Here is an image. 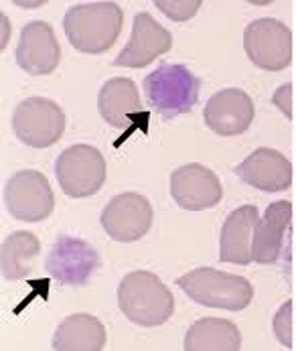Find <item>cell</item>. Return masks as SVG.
I'll return each mask as SVG.
<instances>
[{"label":"cell","instance_id":"1","mask_svg":"<svg viewBox=\"0 0 296 351\" xmlns=\"http://www.w3.org/2000/svg\"><path fill=\"white\" fill-rule=\"evenodd\" d=\"M124 12L116 2H88L71 6L63 16L69 45L79 53H103L120 37Z\"/></svg>","mask_w":296,"mask_h":351},{"label":"cell","instance_id":"2","mask_svg":"<svg viewBox=\"0 0 296 351\" xmlns=\"http://www.w3.org/2000/svg\"><path fill=\"white\" fill-rule=\"evenodd\" d=\"M118 306L138 327H158L175 313V297L169 287L148 270H134L118 285Z\"/></svg>","mask_w":296,"mask_h":351},{"label":"cell","instance_id":"3","mask_svg":"<svg viewBox=\"0 0 296 351\" xmlns=\"http://www.w3.org/2000/svg\"><path fill=\"white\" fill-rule=\"evenodd\" d=\"M177 287L201 306L240 313L254 299V287L246 276L201 266L177 278Z\"/></svg>","mask_w":296,"mask_h":351},{"label":"cell","instance_id":"4","mask_svg":"<svg viewBox=\"0 0 296 351\" xmlns=\"http://www.w3.org/2000/svg\"><path fill=\"white\" fill-rule=\"evenodd\" d=\"M143 88L154 112L171 120L193 110L199 101L201 80L181 63H162L143 80Z\"/></svg>","mask_w":296,"mask_h":351},{"label":"cell","instance_id":"5","mask_svg":"<svg viewBox=\"0 0 296 351\" xmlns=\"http://www.w3.org/2000/svg\"><path fill=\"white\" fill-rule=\"evenodd\" d=\"M106 158L92 145H73L55 162V177L65 195L84 199L96 195L106 183Z\"/></svg>","mask_w":296,"mask_h":351},{"label":"cell","instance_id":"6","mask_svg":"<svg viewBox=\"0 0 296 351\" xmlns=\"http://www.w3.org/2000/svg\"><path fill=\"white\" fill-rule=\"evenodd\" d=\"M65 112L49 98L33 96L12 112L14 136L31 149H49L65 132Z\"/></svg>","mask_w":296,"mask_h":351},{"label":"cell","instance_id":"7","mask_svg":"<svg viewBox=\"0 0 296 351\" xmlns=\"http://www.w3.org/2000/svg\"><path fill=\"white\" fill-rule=\"evenodd\" d=\"M247 59L264 71H282L293 61V31L278 19H256L244 29Z\"/></svg>","mask_w":296,"mask_h":351},{"label":"cell","instance_id":"8","mask_svg":"<svg viewBox=\"0 0 296 351\" xmlns=\"http://www.w3.org/2000/svg\"><path fill=\"white\" fill-rule=\"evenodd\" d=\"M4 205L14 219L35 223L47 219L53 213L55 195L51 183L41 171L25 169L6 181Z\"/></svg>","mask_w":296,"mask_h":351},{"label":"cell","instance_id":"9","mask_svg":"<svg viewBox=\"0 0 296 351\" xmlns=\"http://www.w3.org/2000/svg\"><path fill=\"white\" fill-rule=\"evenodd\" d=\"M152 205L143 193L126 191L116 195L101 211V228L103 232L122 244L138 242L145 238L152 226Z\"/></svg>","mask_w":296,"mask_h":351},{"label":"cell","instance_id":"10","mask_svg":"<svg viewBox=\"0 0 296 351\" xmlns=\"http://www.w3.org/2000/svg\"><path fill=\"white\" fill-rule=\"evenodd\" d=\"M99 254L86 240L61 236L51 246L45 268L51 278L61 285L82 287L90 282L92 274L98 270Z\"/></svg>","mask_w":296,"mask_h":351},{"label":"cell","instance_id":"11","mask_svg":"<svg viewBox=\"0 0 296 351\" xmlns=\"http://www.w3.org/2000/svg\"><path fill=\"white\" fill-rule=\"evenodd\" d=\"M171 195L175 203L187 211H201L215 207L223 197L219 177L205 165L189 162L173 171Z\"/></svg>","mask_w":296,"mask_h":351},{"label":"cell","instance_id":"12","mask_svg":"<svg viewBox=\"0 0 296 351\" xmlns=\"http://www.w3.org/2000/svg\"><path fill=\"white\" fill-rule=\"evenodd\" d=\"M256 116L254 101L247 92L240 88H225L211 96L205 110L203 120L207 128L219 136H240L247 132Z\"/></svg>","mask_w":296,"mask_h":351},{"label":"cell","instance_id":"13","mask_svg":"<svg viewBox=\"0 0 296 351\" xmlns=\"http://www.w3.org/2000/svg\"><path fill=\"white\" fill-rule=\"evenodd\" d=\"M171 47H173L171 31H166L156 19H152L148 12L143 10L134 16L132 35L126 47L116 55L114 65L140 69V67H147L148 63H152L156 57L169 53Z\"/></svg>","mask_w":296,"mask_h":351},{"label":"cell","instance_id":"14","mask_svg":"<svg viewBox=\"0 0 296 351\" xmlns=\"http://www.w3.org/2000/svg\"><path fill=\"white\" fill-rule=\"evenodd\" d=\"M14 57L16 65L31 75L53 73L61 61V47L49 23L31 21L29 25H25Z\"/></svg>","mask_w":296,"mask_h":351},{"label":"cell","instance_id":"15","mask_svg":"<svg viewBox=\"0 0 296 351\" xmlns=\"http://www.w3.org/2000/svg\"><path fill=\"white\" fill-rule=\"evenodd\" d=\"M236 175L254 189L264 193H280L293 185V165L276 149H256L234 169Z\"/></svg>","mask_w":296,"mask_h":351},{"label":"cell","instance_id":"16","mask_svg":"<svg viewBox=\"0 0 296 351\" xmlns=\"http://www.w3.org/2000/svg\"><path fill=\"white\" fill-rule=\"evenodd\" d=\"M99 116L112 128H126L130 124L147 122V114L138 96L136 84L130 77H112L108 80L98 94Z\"/></svg>","mask_w":296,"mask_h":351},{"label":"cell","instance_id":"17","mask_svg":"<svg viewBox=\"0 0 296 351\" xmlns=\"http://www.w3.org/2000/svg\"><path fill=\"white\" fill-rule=\"evenodd\" d=\"M293 219V203L288 199L274 201L260 217L254 240H251V260L258 264H276L280 260L284 236Z\"/></svg>","mask_w":296,"mask_h":351},{"label":"cell","instance_id":"18","mask_svg":"<svg viewBox=\"0 0 296 351\" xmlns=\"http://www.w3.org/2000/svg\"><path fill=\"white\" fill-rule=\"evenodd\" d=\"M258 221L260 213L256 205H240L225 217L219 236V260L223 264L247 266L249 262H254L251 240Z\"/></svg>","mask_w":296,"mask_h":351},{"label":"cell","instance_id":"19","mask_svg":"<svg viewBox=\"0 0 296 351\" xmlns=\"http://www.w3.org/2000/svg\"><path fill=\"white\" fill-rule=\"evenodd\" d=\"M106 327L98 317L88 313L69 315L53 333L55 351H101L106 348Z\"/></svg>","mask_w":296,"mask_h":351},{"label":"cell","instance_id":"20","mask_svg":"<svg viewBox=\"0 0 296 351\" xmlns=\"http://www.w3.org/2000/svg\"><path fill=\"white\" fill-rule=\"evenodd\" d=\"M183 348L187 351H238L242 348V333L234 321L203 317L187 329Z\"/></svg>","mask_w":296,"mask_h":351},{"label":"cell","instance_id":"21","mask_svg":"<svg viewBox=\"0 0 296 351\" xmlns=\"http://www.w3.org/2000/svg\"><path fill=\"white\" fill-rule=\"evenodd\" d=\"M41 252V242L33 232L10 234L0 248V270L4 280H21L33 270V262Z\"/></svg>","mask_w":296,"mask_h":351},{"label":"cell","instance_id":"22","mask_svg":"<svg viewBox=\"0 0 296 351\" xmlns=\"http://www.w3.org/2000/svg\"><path fill=\"white\" fill-rule=\"evenodd\" d=\"M201 0H166V2H156V8L160 12H164V16H169L175 23H183L193 19L201 8Z\"/></svg>","mask_w":296,"mask_h":351},{"label":"cell","instance_id":"23","mask_svg":"<svg viewBox=\"0 0 296 351\" xmlns=\"http://www.w3.org/2000/svg\"><path fill=\"white\" fill-rule=\"evenodd\" d=\"M272 329H274V337L286 348H293V301L288 299L282 302V306L276 311L274 321H272Z\"/></svg>","mask_w":296,"mask_h":351},{"label":"cell","instance_id":"24","mask_svg":"<svg viewBox=\"0 0 296 351\" xmlns=\"http://www.w3.org/2000/svg\"><path fill=\"white\" fill-rule=\"evenodd\" d=\"M272 101H274V106L280 108V112H284V116L291 120V118H293V84L280 86V88L274 92Z\"/></svg>","mask_w":296,"mask_h":351},{"label":"cell","instance_id":"25","mask_svg":"<svg viewBox=\"0 0 296 351\" xmlns=\"http://www.w3.org/2000/svg\"><path fill=\"white\" fill-rule=\"evenodd\" d=\"M2 31H4V33H2V47H4L6 41H8V19H6L4 14H2Z\"/></svg>","mask_w":296,"mask_h":351}]
</instances>
